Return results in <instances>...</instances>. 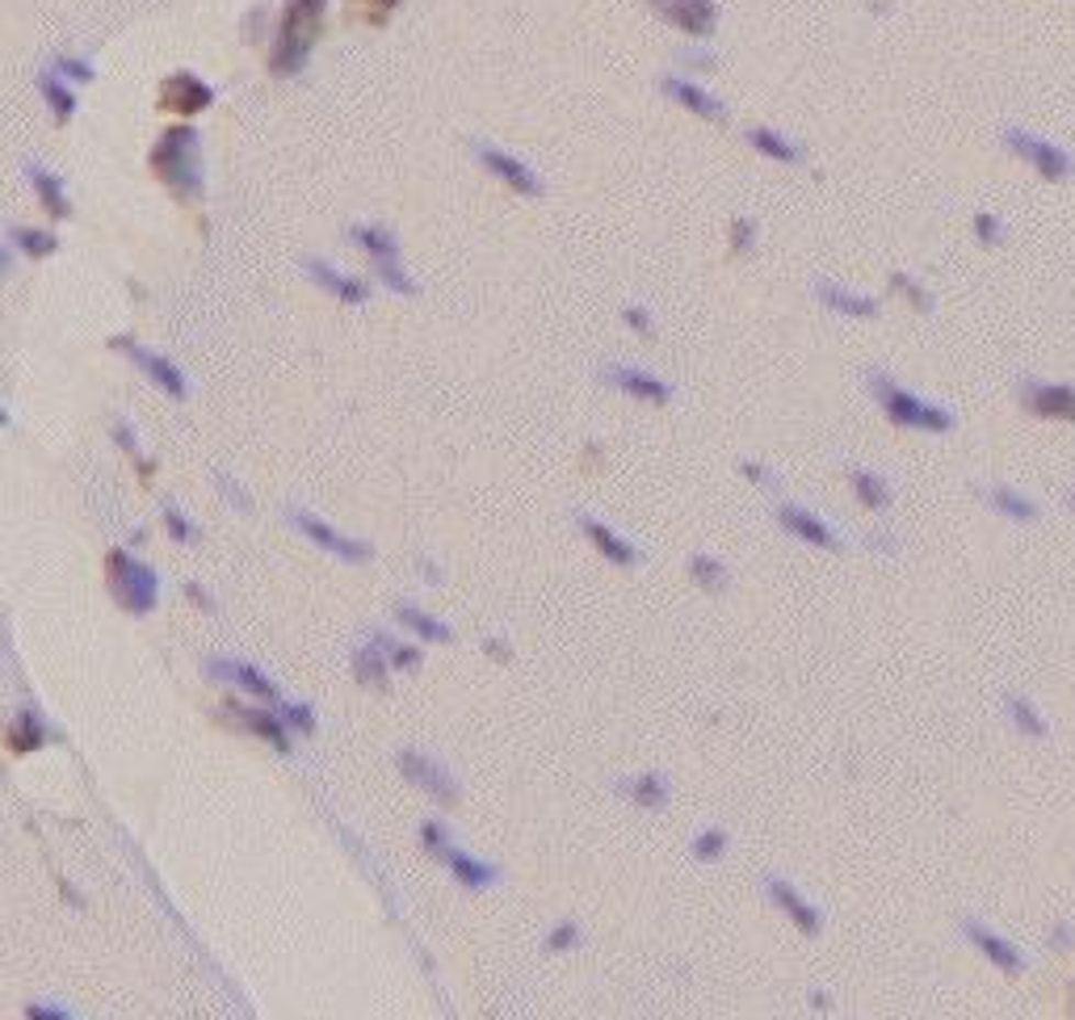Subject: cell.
I'll return each instance as SVG.
<instances>
[{
    "label": "cell",
    "mask_w": 1075,
    "mask_h": 1020,
    "mask_svg": "<svg viewBox=\"0 0 1075 1020\" xmlns=\"http://www.w3.org/2000/svg\"><path fill=\"white\" fill-rule=\"evenodd\" d=\"M152 172L165 181L168 190L181 202H198L202 198V139L193 126H168L165 135L152 147Z\"/></svg>",
    "instance_id": "1"
},
{
    "label": "cell",
    "mask_w": 1075,
    "mask_h": 1020,
    "mask_svg": "<svg viewBox=\"0 0 1075 1020\" xmlns=\"http://www.w3.org/2000/svg\"><path fill=\"white\" fill-rule=\"evenodd\" d=\"M324 13H328V0H290L287 13H282V22H278L273 51H269V68H273V76H294V71H303L311 47H315V38H320Z\"/></svg>",
    "instance_id": "2"
},
{
    "label": "cell",
    "mask_w": 1075,
    "mask_h": 1020,
    "mask_svg": "<svg viewBox=\"0 0 1075 1020\" xmlns=\"http://www.w3.org/2000/svg\"><path fill=\"white\" fill-rule=\"evenodd\" d=\"M870 395L874 404L883 407V416L899 428H920V433H950L954 428V412L941 404H932L925 395L908 391L899 379H891L886 370L870 374Z\"/></svg>",
    "instance_id": "3"
},
{
    "label": "cell",
    "mask_w": 1075,
    "mask_h": 1020,
    "mask_svg": "<svg viewBox=\"0 0 1075 1020\" xmlns=\"http://www.w3.org/2000/svg\"><path fill=\"white\" fill-rule=\"evenodd\" d=\"M110 589H114V596H119V605L126 614L144 617L160 601V575L144 559H135L126 550H110Z\"/></svg>",
    "instance_id": "4"
},
{
    "label": "cell",
    "mask_w": 1075,
    "mask_h": 1020,
    "mask_svg": "<svg viewBox=\"0 0 1075 1020\" xmlns=\"http://www.w3.org/2000/svg\"><path fill=\"white\" fill-rule=\"evenodd\" d=\"M1004 147L1012 156H1021L1026 165H1033V172H1042L1046 181H1067L1072 177V152H1063L1059 143L1033 135L1026 126H1004Z\"/></svg>",
    "instance_id": "5"
},
{
    "label": "cell",
    "mask_w": 1075,
    "mask_h": 1020,
    "mask_svg": "<svg viewBox=\"0 0 1075 1020\" xmlns=\"http://www.w3.org/2000/svg\"><path fill=\"white\" fill-rule=\"evenodd\" d=\"M290 522H294V529H299L307 542H315L320 550L336 554L340 563H366V559H374V546L361 542V538H349V534H340V529H333L328 522H320V517L307 513V508H290Z\"/></svg>",
    "instance_id": "6"
},
{
    "label": "cell",
    "mask_w": 1075,
    "mask_h": 1020,
    "mask_svg": "<svg viewBox=\"0 0 1075 1020\" xmlns=\"http://www.w3.org/2000/svg\"><path fill=\"white\" fill-rule=\"evenodd\" d=\"M471 152H475L479 165L488 168L496 181H504L513 193H522V198H542V190H547V186H542V177H538L526 160H517L513 152H504V147H496V143H483V139L471 143Z\"/></svg>",
    "instance_id": "7"
},
{
    "label": "cell",
    "mask_w": 1075,
    "mask_h": 1020,
    "mask_svg": "<svg viewBox=\"0 0 1075 1020\" xmlns=\"http://www.w3.org/2000/svg\"><path fill=\"white\" fill-rule=\"evenodd\" d=\"M400 769H404V777L412 785H421L429 798H437L441 807H458V798H462V789H458L455 773L446 769V764H437L433 756L425 752H416V748H404L400 752Z\"/></svg>",
    "instance_id": "8"
},
{
    "label": "cell",
    "mask_w": 1075,
    "mask_h": 1020,
    "mask_svg": "<svg viewBox=\"0 0 1075 1020\" xmlns=\"http://www.w3.org/2000/svg\"><path fill=\"white\" fill-rule=\"evenodd\" d=\"M601 382L605 386H614V391H622V395H630V400H639V404H669L672 395V382H664V379H656L651 370H643V366H618V361H605L601 366Z\"/></svg>",
    "instance_id": "9"
},
{
    "label": "cell",
    "mask_w": 1075,
    "mask_h": 1020,
    "mask_svg": "<svg viewBox=\"0 0 1075 1020\" xmlns=\"http://www.w3.org/2000/svg\"><path fill=\"white\" fill-rule=\"evenodd\" d=\"M114 349L131 357V366H135V370H144L147 379L156 382L168 400H186V395H190V382H186V374H181V370H177L168 357L152 354V349H144V345H139V340H131V336H119V340H114Z\"/></svg>",
    "instance_id": "10"
},
{
    "label": "cell",
    "mask_w": 1075,
    "mask_h": 1020,
    "mask_svg": "<svg viewBox=\"0 0 1075 1020\" xmlns=\"http://www.w3.org/2000/svg\"><path fill=\"white\" fill-rule=\"evenodd\" d=\"M651 13H660L669 25H676L690 38H715L718 30V4L715 0H651Z\"/></svg>",
    "instance_id": "11"
},
{
    "label": "cell",
    "mask_w": 1075,
    "mask_h": 1020,
    "mask_svg": "<svg viewBox=\"0 0 1075 1020\" xmlns=\"http://www.w3.org/2000/svg\"><path fill=\"white\" fill-rule=\"evenodd\" d=\"M773 517H777V525H782L786 534L803 538L807 546H824V550H844V538L837 534V525L824 522V517H815L811 508H803V504L777 500V504H773Z\"/></svg>",
    "instance_id": "12"
},
{
    "label": "cell",
    "mask_w": 1075,
    "mask_h": 1020,
    "mask_svg": "<svg viewBox=\"0 0 1075 1020\" xmlns=\"http://www.w3.org/2000/svg\"><path fill=\"white\" fill-rule=\"evenodd\" d=\"M765 895H769V903L782 911V916H790V920H794V928H798V932L815 937V932L824 928V911H819V903L807 899V895H803V890H798L790 878H782V874H769Z\"/></svg>",
    "instance_id": "13"
},
{
    "label": "cell",
    "mask_w": 1075,
    "mask_h": 1020,
    "mask_svg": "<svg viewBox=\"0 0 1075 1020\" xmlns=\"http://www.w3.org/2000/svg\"><path fill=\"white\" fill-rule=\"evenodd\" d=\"M1021 404L1033 416H1046V421H1075V386L1072 382H1042V379H1021Z\"/></svg>",
    "instance_id": "14"
},
{
    "label": "cell",
    "mask_w": 1075,
    "mask_h": 1020,
    "mask_svg": "<svg viewBox=\"0 0 1075 1020\" xmlns=\"http://www.w3.org/2000/svg\"><path fill=\"white\" fill-rule=\"evenodd\" d=\"M962 937L975 945V950L996 966V971H1004V974H1021L1029 966V957H1026V950H1017L1004 932H996L992 924H983V920H962Z\"/></svg>",
    "instance_id": "15"
},
{
    "label": "cell",
    "mask_w": 1075,
    "mask_h": 1020,
    "mask_svg": "<svg viewBox=\"0 0 1075 1020\" xmlns=\"http://www.w3.org/2000/svg\"><path fill=\"white\" fill-rule=\"evenodd\" d=\"M211 101H215V89L202 76H193V71H172L165 85H160V110L181 114V119L202 114Z\"/></svg>",
    "instance_id": "16"
},
{
    "label": "cell",
    "mask_w": 1075,
    "mask_h": 1020,
    "mask_svg": "<svg viewBox=\"0 0 1075 1020\" xmlns=\"http://www.w3.org/2000/svg\"><path fill=\"white\" fill-rule=\"evenodd\" d=\"M307 273H311V282L320 285V290H328L333 299L349 303V307H361V303L370 299V285L361 282V278H354V273H345V269L328 265L324 257H311V261H307Z\"/></svg>",
    "instance_id": "17"
},
{
    "label": "cell",
    "mask_w": 1075,
    "mask_h": 1020,
    "mask_svg": "<svg viewBox=\"0 0 1075 1020\" xmlns=\"http://www.w3.org/2000/svg\"><path fill=\"white\" fill-rule=\"evenodd\" d=\"M227 714H232L236 722H244V727H248L257 739L273 743L278 752H290V727L282 722V714H278V710H269V706H239V702H227Z\"/></svg>",
    "instance_id": "18"
},
{
    "label": "cell",
    "mask_w": 1075,
    "mask_h": 1020,
    "mask_svg": "<svg viewBox=\"0 0 1075 1020\" xmlns=\"http://www.w3.org/2000/svg\"><path fill=\"white\" fill-rule=\"evenodd\" d=\"M575 525L584 529V538L597 546L609 563H618V568H635V563H639V550L626 542L618 529H609L605 522H597L593 513H584V508H580V513H575Z\"/></svg>",
    "instance_id": "19"
},
{
    "label": "cell",
    "mask_w": 1075,
    "mask_h": 1020,
    "mask_svg": "<svg viewBox=\"0 0 1075 1020\" xmlns=\"http://www.w3.org/2000/svg\"><path fill=\"white\" fill-rule=\"evenodd\" d=\"M660 89H664V93H669L676 105H685L690 114H697V119L727 122V105H723L715 93H706L702 85L685 80V76H664V80H660Z\"/></svg>",
    "instance_id": "20"
},
{
    "label": "cell",
    "mask_w": 1075,
    "mask_h": 1020,
    "mask_svg": "<svg viewBox=\"0 0 1075 1020\" xmlns=\"http://www.w3.org/2000/svg\"><path fill=\"white\" fill-rule=\"evenodd\" d=\"M211 672H215V676H223V681H232V685H239L244 693L261 697L265 706H278V702H282L278 685H273V681H269L257 664H244V660H215V664H211Z\"/></svg>",
    "instance_id": "21"
},
{
    "label": "cell",
    "mask_w": 1075,
    "mask_h": 1020,
    "mask_svg": "<svg viewBox=\"0 0 1075 1020\" xmlns=\"http://www.w3.org/2000/svg\"><path fill=\"white\" fill-rule=\"evenodd\" d=\"M815 294L824 307H832L837 315H849V320H874L878 315V299L861 294V290H849L840 282H815Z\"/></svg>",
    "instance_id": "22"
},
{
    "label": "cell",
    "mask_w": 1075,
    "mask_h": 1020,
    "mask_svg": "<svg viewBox=\"0 0 1075 1020\" xmlns=\"http://www.w3.org/2000/svg\"><path fill=\"white\" fill-rule=\"evenodd\" d=\"M349 239L370 257V265L400 261V236H395L387 223H354V227H349Z\"/></svg>",
    "instance_id": "23"
},
{
    "label": "cell",
    "mask_w": 1075,
    "mask_h": 1020,
    "mask_svg": "<svg viewBox=\"0 0 1075 1020\" xmlns=\"http://www.w3.org/2000/svg\"><path fill=\"white\" fill-rule=\"evenodd\" d=\"M614 789L626 794L639 810H660L664 803H669V777L656 773V769H647V773H639V777H622Z\"/></svg>",
    "instance_id": "24"
},
{
    "label": "cell",
    "mask_w": 1075,
    "mask_h": 1020,
    "mask_svg": "<svg viewBox=\"0 0 1075 1020\" xmlns=\"http://www.w3.org/2000/svg\"><path fill=\"white\" fill-rule=\"evenodd\" d=\"M446 865H450V874H455L467 890H488V886H496L501 882V870L492 865V861H479V856H471V853H462V849H450V853L441 856Z\"/></svg>",
    "instance_id": "25"
},
{
    "label": "cell",
    "mask_w": 1075,
    "mask_h": 1020,
    "mask_svg": "<svg viewBox=\"0 0 1075 1020\" xmlns=\"http://www.w3.org/2000/svg\"><path fill=\"white\" fill-rule=\"evenodd\" d=\"M30 172V186H34V193H38V202H43V211L51 214V218H68L72 214V202H68V186L51 172V168H43V165H30L25 168Z\"/></svg>",
    "instance_id": "26"
},
{
    "label": "cell",
    "mask_w": 1075,
    "mask_h": 1020,
    "mask_svg": "<svg viewBox=\"0 0 1075 1020\" xmlns=\"http://www.w3.org/2000/svg\"><path fill=\"white\" fill-rule=\"evenodd\" d=\"M987 504H992L1000 517H1008L1012 525L1038 522V513H1042L1026 492H1017V487H1008V483H992V487H987Z\"/></svg>",
    "instance_id": "27"
},
{
    "label": "cell",
    "mask_w": 1075,
    "mask_h": 1020,
    "mask_svg": "<svg viewBox=\"0 0 1075 1020\" xmlns=\"http://www.w3.org/2000/svg\"><path fill=\"white\" fill-rule=\"evenodd\" d=\"M844 475H849V487L858 492V500L865 508H886L891 496H895V487H891V479L878 475V471H870V467H844Z\"/></svg>",
    "instance_id": "28"
},
{
    "label": "cell",
    "mask_w": 1075,
    "mask_h": 1020,
    "mask_svg": "<svg viewBox=\"0 0 1075 1020\" xmlns=\"http://www.w3.org/2000/svg\"><path fill=\"white\" fill-rule=\"evenodd\" d=\"M391 660H387V651L379 647V642L370 639L366 647H358V655H354V672H358V681L366 688H379V693H387L391 688Z\"/></svg>",
    "instance_id": "29"
},
{
    "label": "cell",
    "mask_w": 1075,
    "mask_h": 1020,
    "mask_svg": "<svg viewBox=\"0 0 1075 1020\" xmlns=\"http://www.w3.org/2000/svg\"><path fill=\"white\" fill-rule=\"evenodd\" d=\"M395 621L404 626L407 635H416V639H425V642H450V639H455V630H450L441 617L425 614V609H416V605H395Z\"/></svg>",
    "instance_id": "30"
},
{
    "label": "cell",
    "mask_w": 1075,
    "mask_h": 1020,
    "mask_svg": "<svg viewBox=\"0 0 1075 1020\" xmlns=\"http://www.w3.org/2000/svg\"><path fill=\"white\" fill-rule=\"evenodd\" d=\"M748 143L769 156V160H777V165H803V147L794 139H786L782 131H773V126H752L748 131Z\"/></svg>",
    "instance_id": "31"
},
{
    "label": "cell",
    "mask_w": 1075,
    "mask_h": 1020,
    "mask_svg": "<svg viewBox=\"0 0 1075 1020\" xmlns=\"http://www.w3.org/2000/svg\"><path fill=\"white\" fill-rule=\"evenodd\" d=\"M1004 710H1008L1012 727H1017L1021 736H1029V739L1051 736V722H1046V718H1042V710H1038L1029 697H1021V693H1008V697H1004Z\"/></svg>",
    "instance_id": "32"
},
{
    "label": "cell",
    "mask_w": 1075,
    "mask_h": 1020,
    "mask_svg": "<svg viewBox=\"0 0 1075 1020\" xmlns=\"http://www.w3.org/2000/svg\"><path fill=\"white\" fill-rule=\"evenodd\" d=\"M43 743H47V722L34 710H22L13 718V727H9V748L25 756V752H38Z\"/></svg>",
    "instance_id": "33"
},
{
    "label": "cell",
    "mask_w": 1075,
    "mask_h": 1020,
    "mask_svg": "<svg viewBox=\"0 0 1075 1020\" xmlns=\"http://www.w3.org/2000/svg\"><path fill=\"white\" fill-rule=\"evenodd\" d=\"M38 93H43V101L51 105L55 122H68L76 114V93H72V85H68L64 76L43 71V76H38Z\"/></svg>",
    "instance_id": "34"
},
{
    "label": "cell",
    "mask_w": 1075,
    "mask_h": 1020,
    "mask_svg": "<svg viewBox=\"0 0 1075 1020\" xmlns=\"http://www.w3.org/2000/svg\"><path fill=\"white\" fill-rule=\"evenodd\" d=\"M690 575L706 589V593H727L731 575H727V563H718L710 554H690Z\"/></svg>",
    "instance_id": "35"
},
{
    "label": "cell",
    "mask_w": 1075,
    "mask_h": 1020,
    "mask_svg": "<svg viewBox=\"0 0 1075 1020\" xmlns=\"http://www.w3.org/2000/svg\"><path fill=\"white\" fill-rule=\"evenodd\" d=\"M9 236H13V244L22 248L25 257H51V253L59 248V236H55V232H43V227H13Z\"/></svg>",
    "instance_id": "36"
},
{
    "label": "cell",
    "mask_w": 1075,
    "mask_h": 1020,
    "mask_svg": "<svg viewBox=\"0 0 1075 1020\" xmlns=\"http://www.w3.org/2000/svg\"><path fill=\"white\" fill-rule=\"evenodd\" d=\"M727 844H731V840H727V828H702L697 836H693V856L710 865V861H718V856L727 853Z\"/></svg>",
    "instance_id": "37"
},
{
    "label": "cell",
    "mask_w": 1075,
    "mask_h": 1020,
    "mask_svg": "<svg viewBox=\"0 0 1075 1020\" xmlns=\"http://www.w3.org/2000/svg\"><path fill=\"white\" fill-rule=\"evenodd\" d=\"M374 642L383 647L387 651V660H391V668H404V672H412V668H421V651L416 647H407V642H395V639H387V635H374Z\"/></svg>",
    "instance_id": "38"
},
{
    "label": "cell",
    "mask_w": 1075,
    "mask_h": 1020,
    "mask_svg": "<svg viewBox=\"0 0 1075 1020\" xmlns=\"http://www.w3.org/2000/svg\"><path fill=\"white\" fill-rule=\"evenodd\" d=\"M55 76H64L68 85H89L93 80V64L80 55H55Z\"/></svg>",
    "instance_id": "39"
},
{
    "label": "cell",
    "mask_w": 1075,
    "mask_h": 1020,
    "mask_svg": "<svg viewBox=\"0 0 1075 1020\" xmlns=\"http://www.w3.org/2000/svg\"><path fill=\"white\" fill-rule=\"evenodd\" d=\"M273 710L282 714V722H287L290 731H299V736H311V731H315V714H311V706H299V702H278Z\"/></svg>",
    "instance_id": "40"
},
{
    "label": "cell",
    "mask_w": 1075,
    "mask_h": 1020,
    "mask_svg": "<svg viewBox=\"0 0 1075 1020\" xmlns=\"http://www.w3.org/2000/svg\"><path fill=\"white\" fill-rule=\"evenodd\" d=\"M421 844H425V853L437 856V861H441V856H446V853H450V849H455V840H450V831L441 828V823H433V819H429V823H421Z\"/></svg>",
    "instance_id": "41"
},
{
    "label": "cell",
    "mask_w": 1075,
    "mask_h": 1020,
    "mask_svg": "<svg viewBox=\"0 0 1075 1020\" xmlns=\"http://www.w3.org/2000/svg\"><path fill=\"white\" fill-rule=\"evenodd\" d=\"M374 273H379V282H383L387 290H395V294H416V282L400 269V261H379L374 265Z\"/></svg>",
    "instance_id": "42"
},
{
    "label": "cell",
    "mask_w": 1075,
    "mask_h": 1020,
    "mask_svg": "<svg viewBox=\"0 0 1075 1020\" xmlns=\"http://www.w3.org/2000/svg\"><path fill=\"white\" fill-rule=\"evenodd\" d=\"M542 945H547V953L575 950V945H580V924H575V920H563V924H555L547 932V941H542Z\"/></svg>",
    "instance_id": "43"
},
{
    "label": "cell",
    "mask_w": 1075,
    "mask_h": 1020,
    "mask_svg": "<svg viewBox=\"0 0 1075 1020\" xmlns=\"http://www.w3.org/2000/svg\"><path fill=\"white\" fill-rule=\"evenodd\" d=\"M165 525H168V534H172L177 542H186V546H190L193 534H198V529H193V522L181 513V508H177V504H165Z\"/></svg>",
    "instance_id": "44"
},
{
    "label": "cell",
    "mask_w": 1075,
    "mask_h": 1020,
    "mask_svg": "<svg viewBox=\"0 0 1075 1020\" xmlns=\"http://www.w3.org/2000/svg\"><path fill=\"white\" fill-rule=\"evenodd\" d=\"M891 285H895V290H904V294H908V303L916 311H932V294L925 290V285L911 282L908 273H895V278H891Z\"/></svg>",
    "instance_id": "45"
},
{
    "label": "cell",
    "mask_w": 1075,
    "mask_h": 1020,
    "mask_svg": "<svg viewBox=\"0 0 1075 1020\" xmlns=\"http://www.w3.org/2000/svg\"><path fill=\"white\" fill-rule=\"evenodd\" d=\"M975 236H979V244H1004L1000 214H987V211L975 214Z\"/></svg>",
    "instance_id": "46"
},
{
    "label": "cell",
    "mask_w": 1075,
    "mask_h": 1020,
    "mask_svg": "<svg viewBox=\"0 0 1075 1020\" xmlns=\"http://www.w3.org/2000/svg\"><path fill=\"white\" fill-rule=\"evenodd\" d=\"M622 320L635 328L639 336H656V320H651V311L639 307V303H630V307H622Z\"/></svg>",
    "instance_id": "47"
},
{
    "label": "cell",
    "mask_w": 1075,
    "mask_h": 1020,
    "mask_svg": "<svg viewBox=\"0 0 1075 1020\" xmlns=\"http://www.w3.org/2000/svg\"><path fill=\"white\" fill-rule=\"evenodd\" d=\"M681 64H685V68H702V71H715V68H718V55H715V51H702V47H690V51H681Z\"/></svg>",
    "instance_id": "48"
},
{
    "label": "cell",
    "mask_w": 1075,
    "mask_h": 1020,
    "mask_svg": "<svg viewBox=\"0 0 1075 1020\" xmlns=\"http://www.w3.org/2000/svg\"><path fill=\"white\" fill-rule=\"evenodd\" d=\"M752 239H757V223H752V218H736V227H731V244H736V253H748V248H752Z\"/></svg>",
    "instance_id": "49"
},
{
    "label": "cell",
    "mask_w": 1075,
    "mask_h": 1020,
    "mask_svg": "<svg viewBox=\"0 0 1075 1020\" xmlns=\"http://www.w3.org/2000/svg\"><path fill=\"white\" fill-rule=\"evenodd\" d=\"M25 1017L30 1020H68L72 1008H55V1004H25Z\"/></svg>",
    "instance_id": "50"
},
{
    "label": "cell",
    "mask_w": 1075,
    "mask_h": 1020,
    "mask_svg": "<svg viewBox=\"0 0 1075 1020\" xmlns=\"http://www.w3.org/2000/svg\"><path fill=\"white\" fill-rule=\"evenodd\" d=\"M114 441H119L131 458H139V437H135V428H131V425H122V421H119V425H114Z\"/></svg>",
    "instance_id": "51"
},
{
    "label": "cell",
    "mask_w": 1075,
    "mask_h": 1020,
    "mask_svg": "<svg viewBox=\"0 0 1075 1020\" xmlns=\"http://www.w3.org/2000/svg\"><path fill=\"white\" fill-rule=\"evenodd\" d=\"M743 475L752 479V483H761V487H782V479L777 475H769L765 467L761 462H743Z\"/></svg>",
    "instance_id": "52"
},
{
    "label": "cell",
    "mask_w": 1075,
    "mask_h": 1020,
    "mask_svg": "<svg viewBox=\"0 0 1075 1020\" xmlns=\"http://www.w3.org/2000/svg\"><path fill=\"white\" fill-rule=\"evenodd\" d=\"M186 596H190V601H193V605H198V609H215V601H211V593H206L202 584H193V580H190V584H186Z\"/></svg>",
    "instance_id": "53"
},
{
    "label": "cell",
    "mask_w": 1075,
    "mask_h": 1020,
    "mask_svg": "<svg viewBox=\"0 0 1075 1020\" xmlns=\"http://www.w3.org/2000/svg\"><path fill=\"white\" fill-rule=\"evenodd\" d=\"M219 487H223V492L232 496V504H239V508H248V496H244V487H236V483H232V479H227V475H219Z\"/></svg>",
    "instance_id": "54"
},
{
    "label": "cell",
    "mask_w": 1075,
    "mask_h": 1020,
    "mask_svg": "<svg viewBox=\"0 0 1075 1020\" xmlns=\"http://www.w3.org/2000/svg\"><path fill=\"white\" fill-rule=\"evenodd\" d=\"M374 4H379V9H383V13H391V9H395V4H400V0H374Z\"/></svg>",
    "instance_id": "55"
},
{
    "label": "cell",
    "mask_w": 1075,
    "mask_h": 1020,
    "mask_svg": "<svg viewBox=\"0 0 1075 1020\" xmlns=\"http://www.w3.org/2000/svg\"><path fill=\"white\" fill-rule=\"evenodd\" d=\"M4 265H9V257H4V248H0V269H4Z\"/></svg>",
    "instance_id": "56"
},
{
    "label": "cell",
    "mask_w": 1075,
    "mask_h": 1020,
    "mask_svg": "<svg viewBox=\"0 0 1075 1020\" xmlns=\"http://www.w3.org/2000/svg\"><path fill=\"white\" fill-rule=\"evenodd\" d=\"M4 421H9V416H4V407H0V425H4Z\"/></svg>",
    "instance_id": "57"
},
{
    "label": "cell",
    "mask_w": 1075,
    "mask_h": 1020,
    "mask_svg": "<svg viewBox=\"0 0 1075 1020\" xmlns=\"http://www.w3.org/2000/svg\"><path fill=\"white\" fill-rule=\"evenodd\" d=\"M1072 504H1075V487H1072Z\"/></svg>",
    "instance_id": "58"
}]
</instances>
